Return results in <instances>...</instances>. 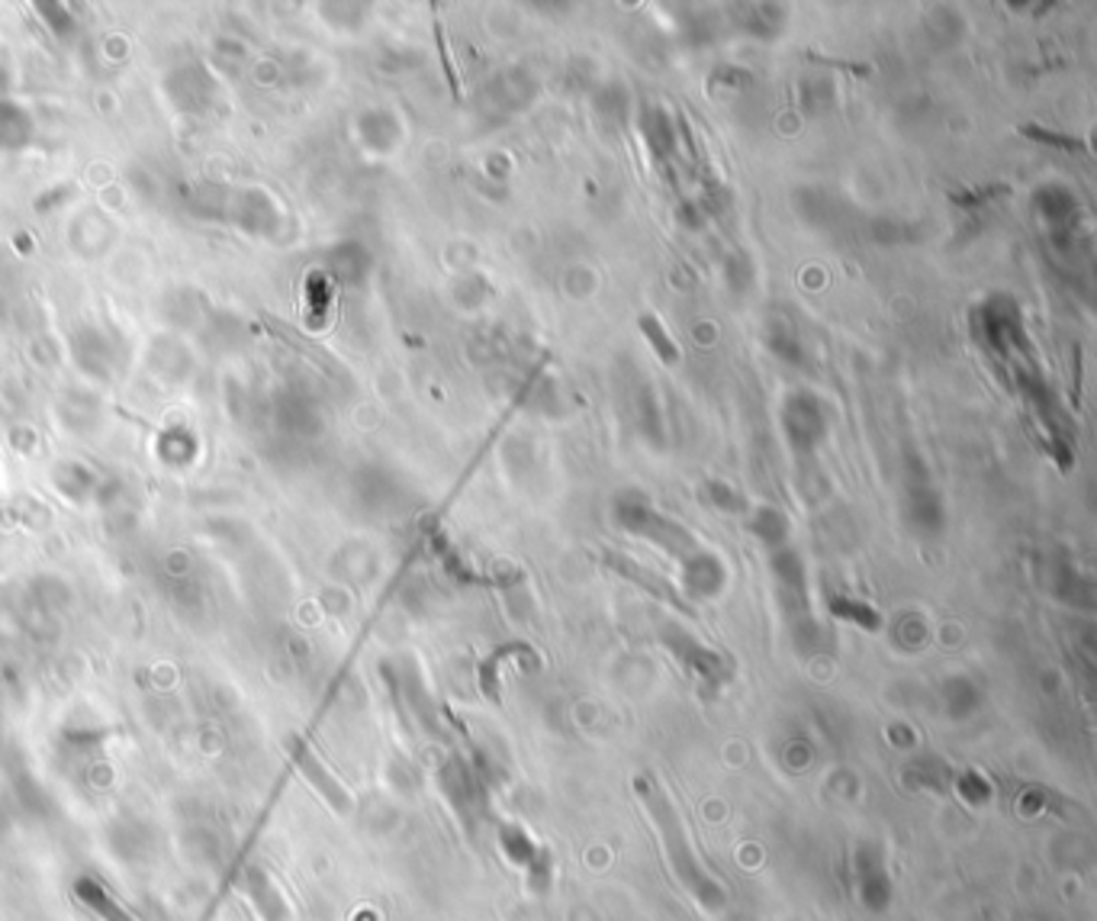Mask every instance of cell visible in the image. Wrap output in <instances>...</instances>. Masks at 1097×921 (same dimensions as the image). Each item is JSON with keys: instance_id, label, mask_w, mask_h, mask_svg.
Listing matches in <instances>:
<instances>
[{"instance_id": "cell-1", "label": "cell", "mask_w": 1097, "mask_h": 921, "mask_svg": "<svg viewBox=\"0 0 1097 921\" xmlns=\"http://www.w3.org/2000/svg\"><path fill=\"white\" fill-rule=\"evenodd\" d=\"M634 793H637L644 813H647L657 838H660L667 867L677 876V883L695 899V906L702 912H708V916L725 912L728 909V889L721 886V879L712 870L702 864V857L692 844V834H689L682 815L677 813L673 799L667 796V790L654 776L644 773V776L634 780Z\"/></svg>"}, {"instance_id": "cell-2", "label": "cell", "mask_w": 1097, "mask_h": 921, "mask_svg": "<svg viewBox=\"0 0 1097 921\" xmlns=\"http://www.w3.org/2000/svg\"><path fill=\"white\" fill-rule=\"evenodd\" d=\"M496 841H499L503 857H506L512 867L522 870L531 893H547V889L554 886V873H557V870H554V857H551V851H547V848H544L524 825H519V821H506V825H499Z\"/></svg>"}, {"instance_id": "cell-3", "label": "cell", "mask_w": 1097, "mask_h": 921, "mask_svg": "<svg viewBox=\"0 0 1097 921\" xmlns=\"http://www.w3.org/2000/svg\"><path fill=\"white\" fill-rule=\"evenodd\" d=\"M853 896L859 909L882 916L894 902V876H891L886 851L873 841L859 844L853 854Z\"/></svg>"}, {"instance_id": "cell-4", "label": "cell", "mask_w": 1097, "mask_h": 921, "mask_svg": "<svg viewBox=\"0 0 1097 921\" xmlns=\"http://www.w3.org/2000/svg\"><path fill=\"white\" fill-rule=\"evenodd\" d=\"M663 642L670 645V651L680 657L682 664L695 674V677H702L705 683H721L725 677H728V667H725V660L715 654L712 648H705V645H698L692 635H685L682 632L680 625H667L663 629Z\"/></svg>"}, {"instance_id": "cell-5", "label": "cell", "mask_w": 1097, "mask_h": 921, "mask_svg": "<svg viewBox=\"0 0 1097 921\" xmlns=\"http://www.w3.org/2000/svg\"><path fill=\"white\" fill-rule=\"evenodd\" d=\"M682 580H685V590H689L692 597L708 599L721 590V584H725V567H721L712 554L695 551V554H689L685 564H682Z\"/></svg>"}, {"instance_id": "cell-6", "label": "cell", "mask_w": 1097, "mask_h": 921, "mask_svg": "<svg viewBox=\"0 0 1097 921\" xmlns=\"http://www.w3.org/2000/svg\"><path fill=\"white\" fill-rule=\"evenodd\" d=\"M949 793H956V799H959L962 806H969V809H985V806H992L994 783L989 780V773L969 767V770L952 773V786H949Z\"/></svg>"}, {"instance_id": "cell-7", "label": "cell", "mask_w": 1097, "mask_h": 921, "mask_svg": "<svg viewBox=\"0 0 1097 921\" xmlns=\"http://www.w3.org/2000/svg\"><path fill=\"white\" fill-rule=\"evenodd\" d=\"M904 783L917 793H949L952 786V770L943 760L924 758L917 763H911L904 770Z\"/></svg>"}, {"instance_id": "cell-8", "label": "cell", "mask_w": 1097, "mask_h": 921, "mask_svg": "<svg viewBox=\"0 0 1097 921\" xmlns=\"http://www.w3.org/2000/svg\"><path fill=\"white\" fill-rule=\"evenodd\" d=\"M78 896H81V902L97 916V919H104V921H136L109 893H106L104 886L97 883V879H91V876H84L81 883H78Z\"/></svg>"}, {"instance_id": "cell-9", "label": "cell", "mask_w": 1097, "mask_h": 921, "mask_svg": "<svg viewBox=\"0 0 1097 921\" xmlns=\"http://www.w3.org/2000/svg\"><path fill=\"white\" fill-rule=\"evenodd\" d=\"M828 606H831V612H834L836 619L853 622L856 629H866V632H879L882 629V615L869 602H863V599L836 597L834 594V597L828 599Z\"/></svg>"}, {"instance_id": "cell-10", "label": "cell", "mask_w": 1097, "mask_h": 921, "mask_svg": "<svg viewBox=\"0 0 1097 921\" xmlns=\"http://www.w3.org/2000/svg\"><path fill=\"white\" fill-rule=\"evenodd\" d=\"M1059 796L1052 793V790H1046V786H1027V790H1020L1017 793V803H1014V809H1017V815H1024V818H1037V815H1046V813H1055L1062 803H1055Z\"/></svg>"}, {"instance_id": "cell-11", "label": "cell", "mask_w": 1097, "mask_h": 921, "mask_svg": "<svg viewBox=\"0 0 1097 921\" xmlns=\"http://www.w3.org/2000/svg\"><path fill=\"white\" fill-rule=\"evenodd\" d=\"M609 557H612V564H615V567H619V571H622L625 577H631V580H637V584H644V587H647L650 594H657V597H663V599H673V594L667 590V584H663V580H657L654 574H647V571H644L640 564H631V561H622L619 554H609Z\"/></svg>"}, {"instance_id": "cell-12", "label": "cell", "mask_w": 1097, "mask_h": 921, "mask_svg": "<svg viewBox=\"0 0 1097 921\" xmlns=\"http://www.w3.org/2000/svg\"><path fill=\"white\" fill-rule=\"evenodd\" d=\"M640 329H644V335L650 338V345L657 348V355H660L667 365H673V361H677V345L670 342V335L663 332V325L657 323L654 316H640Z\"/></svg>"}, {"instance_id": "cell-13", "label": "cell", "mask_w": 1097, "mask_h": 921, "mask_svg": "<svg viewBox=\"0 0 1097 921\" xmlns=\"http://www.w3.org/2000/svg\"><path fill=\"white\" fill-rule=\"evenodd\" d=\"M1027 136H1037V139H1043V142H1059V149H1078V142L1075 139H1065V136H1055V133H1043V129H1024Z\"/></svg>"}]
</instances>
